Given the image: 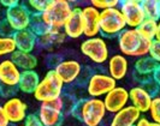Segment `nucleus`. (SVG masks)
I'll return each instance as SVG.
<instances>
[{
  "instance_id": "7ed1b4c3",
  "label": "nucleus",
  "mask_w": 160,
  "mask_h": 126,
  "mask_svg": "<svg viewBox=\"0 0 160 126\" xmlns=\"http://www.w3.org/2000/svg\"><path fill=\"white\" fill-rule=\"evenodd\" d=\"M72 8L68 0H48L47 7L41 13V17L51 29H63Z\"/></svg>"
},
{
  "instance_id": "2f4dec72",
  "label": "nucleus",
  "mask_w": 160,
  "mask_h": 126,
  "mask_svg": "<svg viewBox=\"0 0 160 126\" xmlns=\"http://www.w3.org/2000/svg\"><path fill=\"white\" fill-rule=\"evenodd\" d=\"M148 55L152 58L154 61L160 64V41L158 40H153L151 48H149V53Z\"/></svg>"
},
{
  "instance_id": "e433bc0d",
  "label": "nucleus",
  "mask_w": 160,
  "mask_h": 126,
  "mask_svg": "<svg viewBox=\"0 0 160 126\" xmlns=\"http://www.w3.org/2000/svg\"><path fill=\"white\" fill-rule=\"evenodd\" d=\"M135 126H160V125L157 124V123H154V121H152V120H149L148 118L141 117V118L138 119V121L136 123Z\"/></svg>"
},
{
  "instance_id": "79ce46f5",
  "label": "nucleus",
  "mask_w": 160,
  "mask_h": 126,
  "mask_svg": "<svg viewBox=\"0 0 160 126\" xmlns=\"http://www.w3.org/2000/svg\"><path fill=\"white\" fill-rule=\"evenodd\" d=\"M16 126H24L23 124H18V125H16Z\"/></svg>"
},
{
  "instance_id": "412c9836",
  "label": "nucleus",
  "mask_w": 160,
  "mask_h": 126,
  "mask_svg": "<svg viewBox=\"0 0 160 126\" xmlns=\"http://www.w3.org/2000/svg\"><path fill=\"white\" fill-rule=\"evenodd\" d=\"M66 39V35L62 29H51L45 35L38 37V46L41 48L51 49L62 45Z\"/></svg>"
},
{
  "instance_id": "72a5a7b5",
  "label": "nucleus",
  "mask_w": 160,
  "mask_h": 126,
  "mask_svg": "<svg viewBox=\"0 0 160 126\" xmlns=\"http://www.w3.org/2000/svg\"><path fill=\"white\" fill-rule=\"evenodd\" d=\"M17 88H11V87H6V85H2L0 84V95L2 97H6V99H10V97H13L16 95Z\"/></svg>"
},
{
  "instance_id": "5701e85b",
  "label": "nucleus",
  "mask_w": 160,
  "mask_h": 126,
  "mask_svg": "<svg viewBox=\"0 0 160 126\" xmlns=\"http://www.w3.org/2000/svg\"><path fill=\"white\" fill-rule=\"evenodd\" d=\"M157 66H158V63L154 61L149 55L138 58L134 64L135 73L140 75V76H143V77H152L153 72L157 69Z\"/></svg>"
},
{
  "instance_id": "39448f33",
  "label": "nucleus",
  "mask_w": 160,
  "mask_h": 126,
  "mask_svg": "<svg viewBox=\"0 0 160 126\" xmlns=\"http://www.w3.org/2000/svg\"><path fill=\"white\" fill-rule=\"evenodd\" d=\"M106 107L102 99H82L80 121L86 126H100L106 117Z\"/></svg>"
},
{
  "instance_id": "ea45409f",
  "label": "nucleus",
  "mask_w": 160,
  "mask_h": 126,
  "mask_svg": "<svg viewBox=\"0 0 160 126\" xmlns=\"http://www.w3.org/2000/svg\"><path fill=\"white\" fill-rule=\"evenodd\" d=\"M152 78L155 80V83H157V84L160 87V64H158L157 69H155V70H154V72H153Z\"/></svg>"
},
{
  "instance_id": "f704fd0d",
  "label": "nucleus",
  "mask_w": 160,
  "mask_h": 126,
  "mask_svg": "<svg viewBox=\"0 0 160 126\" xmlns=\"http://www.w3.org/2000/svg\"><path fill=\"white\" fill-rule=\"evenodd\" d=\"M13 34L15 32L11 29V27L5 19L0 21V36H12Z\"/></svg>"
},
{
  "instance_id": "4468645a",
  "label": "nucleus",
  "mask_w": 160,
  "mask_h": 126,
  "mask_svg": "<svg viewBox=\"0 0 160 126\" xmlns=\"http://www.w3.org/2000/svg\"><path fill=\"white\" fill-rule=\"evenodd\" d=\"M22 71L10 58L0 61V84L6 87L17 88Z\"/></svg>"
},
{
  "instance_id": "6ab92c4d",
  "label": "nucleus",
  "mask_w": 160,
  "mask_h": 126,
  "mask_svg": "<svg viewBox=\"0 0 160 126\" xmlns=\"http://www.w3.org/2000/svg\"><path fill=\"white\" fill-rule=\"evenodd\" d=\"M12 37L16 42L17 51L32 53L35 49V47L38 46V36L30 29L16 32L12 35Z\"/></svg>"
},
{
  "instance_id": "aec40b11",
  "label": "nucleus",
  "mask_w": 160,
  "mask_h": 126,
  "mask_svg": "<svg viewBox=\"0 0 160 126\" xmlns=\"http://www.w3.org/2000/svg\"><path fill=\"white\" fill-rule=\"evenodd\" d=\"M10 59L16 64V66L21 71H34L38 66V58L32 53L16 51L10 56Z\"/></svg>"
},
{
  "instance_id": "f8f14e48",
  "label": "nucleus",
  "mask_w": 160,
  "mask_h": 126,
  "mask_svg": "<svg viewBox=\"0 0 160 126\" xmlns=\"http://www.w3.org/2000/svg\"><path fill=\"white\" fill-rule=\"evenodd\" d=\"M81 13L83 22V35L87 39L98 36L100 34V11L93 7L92 5H88L81 10Z\"/></svg>"
},
{
  "instance_id": "b1692460",
  "label": "nucleus",
  "mask_w": 160,
  "mask_h": 126,
  "mask_svg": "<svg viewBox=\"0 0 160 126\" xmlns=\"http://www.w3.org/2000/svg\"><path fill=\"white\" fill-rule=\"evenodd\" d=\"M141 5L143 8L146 19H152V21H157V22L159 21V0H143V1H141Z\"/></svg>"
},
{
  "instance_id": "f257e3e1",
  "label": "nucleus",
  "mask_w": 160,
  "mask_h": 126,
  "mask_svg": "<svg viewBox=\"0 0 160 126\" xmlns=\"http://www.w3.org/2000/svg\"><path fill=\"white\" fill-rule=\"evenodd\" d=\"M117 37H118V47L124 56H132L138 59L148 55L149 53L152 41L144 39L137 29L127 28Z\"/></svg>"
},
{
  "instance_id": "7c9ffc66",
  "label": "nucleus",
  "mask_w": 160,
  "mask_h": 126,
  "mask_svg": "<svg viewBox=\"0 0 160 126\" xmlns=\"http://www.w3.org/2000/svg\"><path fill=\"white\" fill-rule=\"evenodd\" d=\"M140 85L143 88L144 90L151 95L152 97L157 96V95L160 93V87L155 83V80H154L152 77H151V78H148L147 80H144L143 83H141Z\"/></svg>"
},
{
  "instance_id": "f3484780",
  "label": "nucleus",
  "mask_w": 160,
  "mask_h": 126,
  "mask_svg": "<svg viewBox=\"0 0 160 126\" xmlns=\"http://www.w3.org/2000/svg\"><path fill=\"white\" fill-rule=\"evenodd\" d=\"M140 118L141 113L134 106L128 104L123 109L113 114L110 126H135Z\"/></svg>"
},
{
  "instance_id": "393cba45",
  "label": "nucleus",
  "mask_w": 160,
  "mask_h": 126,
  "mask_svg": "<svg viewBox=\"0 0 160 126\" xmlns=\"http://www.w3.org/2000/svg\"><path fill=\"white\" fill-rule=\"evenodd\" d=\"M29 29L32 30L38 37L45 35L46 32L51 30V28L47 24L45 23V21L42 19L41 13H32V18H30V24H29Z\"/></svg>"
},
{
  "instance_id": "4c0bfd02",
  "label": "nucleus",
  "mask_w": 160,
  "mask_h": 126,
  "mask_svg": "<svg viewBox=\"0 0 160 126\" xmlns=\"http://www.w3.org/2000/svg\"><path fill=\"white\" fill-rule=\"evenodd\" d=\"M10 121H8V117L5 114V112L2 109V106L0 104V126H8Z\"/></svg>"
},
{
  "instance_id": "bb28decb",
  "label": "nucleus",
  "mask_w": 160,
  "mask_h": 126,
  "mask_svg": "<svg viewBox=\"0 0 160 126\" xmlns=\"http://www.w3.org/2000/svg\"><path fill=\"white\" fill-rule=\"evenodd\" d=\"M16 51V42L12 36H0V56H11Z\"/></svg>"
},
{
  "instance_id": "4be33fe9",
  "label": "nucleus",
  "mask_w": 160,
  "mask_h": 126,
  "mask_svg": "<svg viewBox=\"0 0 160 126\" xmlns=\"http://www.w3.org/2000/svg\"><path fill=\"white\" fill-rule=\"evenodd\" d=\"M40 76L35 71H22L21 79L18 83L17 89H19L24 94H34L35 89L40 83Z\"/></svg>"
},
{
  "instance_id": "a19ab883",
  "label": "nucleus",
  "mask_w": 160,
  "mask_h": 126,
  "mask_svg": "<svg viewBox=\"0 0 160 126\" xmlns=\"http://www.w3.org/2000/svg\"><path fill=\"white\" fill-rule=\"evenodd\" d=\"M154 40L160 41V21L158 22V28H157V34H155V39Z\"/></svg>"
},
{
  "instance_id": "6e6552de",
  "label": "nucleus",
  "mask_w": 160,
  "mask_h": 126,
  "mask_svg": "<svg viewBox=\"0 0 160 126\" xmlns=\"http://www.w3.org/2000/svg\"><path fill=\"white\" fill-rule=\"evenodd\" d=\"M30 18H32V11L25 4L21 2L13 7L8 8L5 13V21L15 32L29 29Z\"/></svg>"
},
{
  "instance_id": "473e14b6",
  "label": "nucleus",
  "mask_w": 160,
  "mask_h": 126,
  "mask_svg": "<svg viewBox=\"0 0 160 126\" xmlns=\"http://www.w3.org/2000/svg\"><path fill=\"white\" fill-rule=\"evenodd\" d=\"M24 126H43L42 121L40 120L38 114H28L24 120Z\"/></svg>"
},
{
  "instance_id": "9d476101",
  "label": "nucleus",
  "mask_w": 160,
  "mask_h": 126,
  "mask_svg": "<svg viewBox=\"0 0 160 126\" xmlns=\"http://www.w3.org/2000/svg\"><path fill=\"white\" fill-rule=\"evenodd\" d=\"M2 109L8 117L10 124H21L27 118L28 106L22 99L13 96L2 103Z\"/></svg>"
},
{
  "instance_id": "1a4fd4ad",
  "label": "nucleus",
  "mask_w": 160,
  "mask_h": 126,
  "mask_svg": "<svg viewBox=\"0 0 160 126\" xmlns=\"http://www.w3.org/2000/svg\"><path fill=\"white\" fill-rule=\"evenodd\" d=\"M119 10L124 17L127 27L131 29H137L138 25L146 19L143 8L140 0H124L120 1Z\"/></svg>"
},
{
  "instance_id": "c9c22d12",
  "label": "nucleus",
  "mask_w": 160,
  "mask_h": 126,
  "mask_svg": "<svg viewBox=\"0 0 160 126\" xmlns=\"http://www.w3.org/2000/svg\"><path fill=\"white\" fill-rule=\"evenodd\" d=\"M63 59H60V56L57 54H51L47 56V65L52 69V70H54L56 69V66L58 64L60 63Z\"/></svg>"
},
{
  "instance_id": "2eb2a0df",
  "label": "nucleus",
  "mask_w": 160,
  "mask_h": 126,
  "mask_svg": "<svg viewBox=\"0 0 160 126\" xmlns=\"http://www.w3.org/2000/svg\"><path fill=\"white\" fill-rule=\"evenodd\" d=\"M81 10H82L81 7H73L71 15L66 19L63 27V32L66 35V37L80 39L83 35V22H82Z\"/></svg>"
},
{
  "instance_id": "c756f323",
  "label": "nucleus",
  "mask_w": 160,
  "mask_h": 126,
  "mask_svg": "<svg viewBox=\"0 0 160 126\" xmlns=\"http://www.w3.org/2000/svg\"><path fill=\"white\" fill-rule=\"evenodd\" d=\"M48 0H29L27 6L32 11V13H42L47 7Z\"/></svg>"
},
{
  "instance_id": "423d86ee",
  "label": "nucleus",
  "mask_w": 160,
  "mask_h": 126,
  "mask_svg": "<svg viewBox=\"0 0 160 126\" xmlns=\"http://www.w3.org/2000/svg\"><path fill=\"white\" fill-rule=\"evenodd\" d=\"M81 52L95 64H105L110 59V51L104 37L95 36L86 39L81 43Z\"/></svg>"
},
{
  "instance_id": "a211bd4d",
  "label": "nucleus",
  "mask_w": 160,
  "mask_h": 126,
  "mask_svg": "<svg viewBox=\"0 0 160 126\" xmlns=\"http://www.w3.org/2000/svg\"><path fill=\"white\" fill-rule=\"evenodd\" d=\"M107 69H108V75L114 80L125 78L129 70V61L127 56H124L123 54H114L110 56L107 61Z\"/></svg>"
},
{
  "instance_id": "37998d69",
  "label": "nucleus",
  "mask_w": 160,
  "mask_h": 126,
  "mask_svg": "<svg viewBox=\"0 0 160 126\" xmlns=\"http://www.w3.org/2000/svg\"><path fill=\"white\" fill-rule=\"evenodd\" d=\"M159 21H160V10H159Z\"/></svg>"
},
{
  "instance_id": "a878e982",
  "label": "nucleus",
  "mask_w": 160,
  "mask_h": 126,
  "mask_svg": "<svg viewBox=\"0 0 160 126\" xmlns=\"http://www.w3.org/2000/svg\"><path fill=\"white\" fill-rule=\"evenodd\" d=\"M159 22V21H158ZM158 22L157 21H152V19H144L142 23L138 25L137 30L138 32L147 40L155 39V34H157V28H158Z\"/></svg>"
},
{
  "instance_id": "9b49d317",
  "label": "nucleus",
  "mask_w": 160,
  "mask_h": 126,
  "mask_svg": "<svg viewBox=\"0 0 160 126\" xmlns=\"http://www.w3.org/2000/svg\"><path fill=\"white\" fill-rule=\"evenodd\" d=\"M82 71H83V67H82L81 63L77 60H73V59L62 60L54 69V72L58 75V77L62 79L64 85L77 82Z\"/></svg>"
},
{
  "instance_id": "0eeeda50",
  "label": "nucleus",
  "mask_w": 160,
  "mask_h": 126,
  "mask_svg": "<svg viewBox=\"0 0 160 126\" xmlns=\"http://www.w3.org/2000/svg\"><path fill=\"white\" fill-rule=\"evenodd\" d=\"M116 87L117 80H114L108 73H93L87 82V93L89 97L101 99Z\"/></svg>"
},
{
  "instance_id": "c85d7f7f",
  "label": "nucleus",
  "mask_w": 160,
  "mask_h": 126,
  "mask_svg": "<svg viewBox=\"0 0 160 126\" xmlns=\"http://www.w3.org/2000/svg\"><path fill=\"white\" fill-rule=\"evenodd\" d=\"M149 114H151L152 121L160 125V93L153 97L152 104L149 108Z\"/></svg>"
},
{
  "instance_id": "cd10ccee",
  "label": "nucleus",
  "mask_w": 160,
  "mask_h": 126,
  "mask_svg": "<svg viewBox=\"0 0 160 126\" xmlns=\"http://www.w3.org/2000/svg\"><path fill=\"white\" fill-rule=\"evenodd\" d=\"M92 6L95 7L99 11H104L107 8H113V7H118L120 4L119 0H92L90 1Z\"/></svg>"
},
{
  "instance_id": "dca6fc26",
  "label": "nucleus",
  "mask_w": 160,
  "mask_h": 126,
  "mask_svg": "<svg viewBox=\"0 0 160 126\" xmlns=\"http://www.w3.org/2000/svg\"><path fill=\"white\" fill-rule=\"evenodd\" d=\"M152 100V96L148 94L141 85L131 88L129 90V101L131 102V106H134L140 113L149 112Z\"/></svg>"
},
{
  "instance_id": "f03ea898",
  "label": "nucleus",
  "mask_w": 160,
  "mask_h": 126,
  "mask_svg": "<svg viewBox=\"0 0 160 126\" xmlns=\"http://www.w3.org/2000/svg\"><path fill=\"white\" fill-rule=\"evenodd\" d=\"M64 83L58 77L54 70H48L47 73L40 79V83L34 91V97L39 102H49L63 95Z\"/></svg>"
},
{
  "instance_id": "ddd939ff",
  "label": "nucleus",
  "mask_w": 160,
  "mask_h": 126,
  "mask_svg": "<svg viewBox=\"0 0 160 126\" xmlns=\"http://www.w3.org/2000/svg\"><path fill=\"white\" fill-rule=\"evenodd\" d=\"M102 101L105 103L106 110L108 113H117L124 107L128 106L129 102V90L123 87H117L112 89L107 95H105Z\"/></svg>"
},
{
  "instance_id": "58836bf2",
  "label": "nucleus",
  "mask_w": 160,
  "mask_h": 126,
  "mask_svg": "<svg viewBox=\"0 0 160 126\" xmlns=\"http://www.w3.org/2000/svg\"><path fill=\"white\" fill-rule=\"evenodd\" d=\"M0 4H1L2 6H5L6 10H8V8H11V7H13V6H16L17 4H19V1H18V0H1Z\"/></svg>"
},
{
  "instance_id": "20e7f679",
  "label": "nucleus",
  "mask_w": 160,
  "mask_h": 126,
  "mask_svg": "<svg viewBox=\"0 0 160 126\" xmlns=\"http://www.w3.org/2000/svg\"><path fill=\"white\" fill-rule=\"evenodd\" d=\"M99 27H100V34L105 37L118 36L124 29H127V24L119 7L100 11Z\"/></svg>"
}]
</instances>
